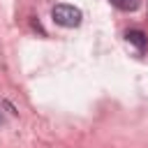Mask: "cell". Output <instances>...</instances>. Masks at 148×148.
Wrapping results in <instances>:
<instances>
[{
  "label": "cell",
  "mask_w": 148,
  "mask_h": 148,
  "mask_svg": "<svg viewBox=\"0 0 148 148\" xmlns=\"http://www.w3.org/2000/svg\"><path fill=\"white\" fill-rule=\"evenodd\" d=\"M51 16H53V21H56L58 25H62V28H76V25L81 23V18H83L81 9L74 7V5H56V7L51 9Z\"/></svg>",
  "instance_id": "cell-1"
},
{
  "label": "cell",
  "mask_w": 148,
  "mask_h": 148,
  "mask_svg": "<svg viewBox=\"0 0 148 148\" xmlns=\"http://www.w3.org/2000/svg\"><path fill=\"white\" fill-rule=\"evenodd\" d=\"M125 37H127V42L134 44L139 51H143V49L148 46V37H146V32H141V30H130Z\"/></svg>",
  "instance_id": "cell-2"
},
{
  "label": "cell",
  "mask_w": 148,
  "mask_h": 148,
  "mask_svg": "<svg viewBox=\"0 0 148 148\" xmlns=\"http://www.w3.org/2000/svg\"><path fill=\"white\" fill-rule=\"evenodd\" d=\"M111 5L118 7L120 12H136L139 5H141V0H111Z\"/></svg>",
  "instance_id": "cell-3"
}]
</instances>
